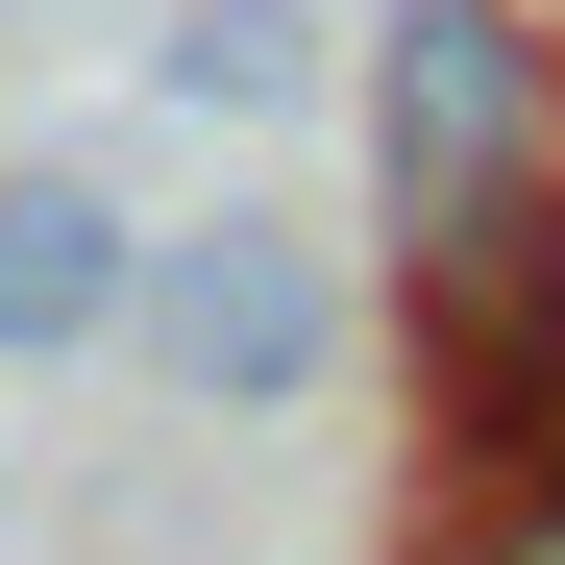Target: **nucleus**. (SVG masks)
Instances as JSON below:
<instances>
[{
  "instance_id": "obj_3",
  "label": "nucleus",
  "mask_w": 565,
  "mask_h": 565,
  "mask_svg": "<svg viewBox=\"0 0 565 565\" xmlns=\"http://www.w3.org/2000/svg\"><path fill=\"white\" fill-rule=\"evenodd\" d=\"M148 320V222L99 198L74 148H0V369H74Z\"/></svg>"
},
{
  "instance_id": "obj_1",
  "label": "nucleus",
  "mask_w": 565,
  "mask_h": 565,
  "mask_svg": "<svg viewBox=\"0 0 565 565\" xmlns=\"http://www.w3.org/2000/svg\"><path fill=\"white\" fill-rule=\"evenodd\" d=\"M565 198V50L516 25V0H394L369 25V222L418 246H492Z\"/></svg>"
},
{
  "instance_id": "obj_5",
  "label": "nucleus",
  "mask_w": 565,
  "mask_h": 565,
  "mask_svg": "<svg viewBox=\"0 0 565 565\" xmlns=\"http://www.w3.org/2000/svg\"><path fill=\"white\" fill-rule=\"evenodd\" d=\"M443 565H565V467H492V492L443 516Z\"/></svg>"
},
{
  "instance_id": "obj_4",
  "label": "nucleus",
  "mask_w": 565,
  "mask_h": 565,
  "mask_svg": "<svg viewBox=\"0 0 565 565\" xmlns=\"http://www.w3.org/2000/svg\"><path fill=\"white\" fill-rule=\"evenodd\" d=\"M148 99L172 124H296L320 99V25H296V0H172V25H148Z\"/></svg>"
},
{
  "instance_id": "obj_2",
  "label": "nucleus",
  "mask_w": 565,
  "mask_h": 565,
  "mask_svg": "<svg viewBox=\"0 0 565 565\" xmlns=\"http://www.w3.org/2000/svg\"><path fill=\"white\" fill-rule=\"evenodd\" d=\"M198 418H296L320 369H344V270H320V222H270V198H222V222H148V320H124Z\"/></svg>"
},
{
  "instance_id": "obj_6",
  "label": "nucleus",
  "mask_w": 565,
  "mask_h": 565,
  "mask_svg": "<svg viewBox=\"0 0 565 565\" xmlns=\"http://www.w3.org/2000/svg\"><path fill=\"white\" fill-rule=\"evenodd\" d=\"M516 25H541V50H565V0H516Z\"/></svg>"
},
{
  "instance_id": "obj_7",
  "label": "nucleus",
  "mask_w": 565,
  "mask_h": 565,
  "mask_svg": "<svg viewBox=\"0 0 565 565\" xmlns=\"http://www.w3.org/2000/svg\"><path fill=\"white\" fill-rule=\"evenodd\" d=\"M0 25H25V0H0Z\"/></svg>"
}]
</instances>
